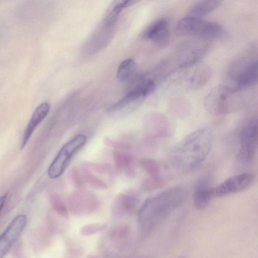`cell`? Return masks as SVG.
Returning a JSON list of instances; mask_svg holds the SVG:
<instances>
[{
  "mask_svg": "<svg viewBox=\"0 0 258 258\" xmlns=\"http://www.w3.org/2000/svg\"><path fill=\"white\" fill-rule=\"evenodd\" d=\"M214 188L211 181L207 178L199 180L193 193V201L195 207L199 210L204 209L214 197Z\"/></svg>",
  "mask_w": 258,
  "mask_h": 258,
  "instance_id": "cell-15",
  "label": "cell"
},
{
  "mask_svg": "<svg viewBox=\"0 0 258 258\" xmlns=\"http://www.w3.org/2000/svg\"><path fill=\"white\" fill-rule=\"evenodd\" d=\"M90 258H96V257L91 256Z\"/></svg>",
  "mask_w": 258,
  "mask_h": 258,
  "instance_id": "cell-30",
  "label": "cell"
},
{
  "mask_svg": "<svg viewBox=\"0 0 258 258\" xmlns=\"http://www.w3.org/2000/svg\"><path fill=\"white\" fill-rule=\"evenodd\" d=\"M113 157L116 167L119 169H130V166L133 162L131 155L119 150L115 149L113 153Z\"/></svg>",
  "mask_w": 258,
  "mask_h": 258,
  "instance_id": "cell-23",
  "label": "cell"
},
{
  "mask_svg": "<svg viewBox=\"0 0 258 258\" xmlns=\"http://www.w3.org/2000/svg\"><path fill=\"white\" fill-rule=\"evenodd\" d=\"M55 210L61 215L66 217L68 215V210L65 204L59 198H56L53 202Z\"/></svg>",
  "mask_w": 258,
  "mask_h": 258,
  "instance_id": "cell-26",
  "label": "cell"
},
{
  "mask_svg": "<svg viewBox=\"0 0 258 258\" xmlns=\"http://www.w3.org/2000/svg\"><path fill=\"white\" fill-rule=\"evenodd\" d=\"M141 164L144 169L149 174L155 175L157 173V167L153 161L145 159L142 160Z\"/></svg>",
  "mask_w": 258,
  "mask_h": 258,
  "instance_id": "cell-25",
  "label": "cell"
},
{
  "mask_svg": "<svg viewBox=\"0 0 258 258\" xmlns=\"http://www.w3.org/2000/svg\"><path fill=\"white\" fill-rule=\"evenodd\" d=\"M214 141L212 130L204 127L192 132L170 151L167 165L173 175H181L198 167L210 152Z\"/></svg>",
  "mask_w": 258,
  "mask_h": 258,
  "instance_id": "cell-1",
  "label": "cell"
},
{
  "mask_svg": "<svg viewBox=\"0 0 258 258\" xmlns=\"http://www.w3.org/2000/svg\"><path fill=\"white\" fill-rule=\"evenodd\" d=\"M104 143L109 146L115 148V149H127L130 148V145L127 144L120 142L108 138L105 139Z\"/></svg>",
  "mask_w": 258,
  "mask_h": 258,
  "instance_id": "cell-27",
  "label": "cell"
},
{
  "mask_svg": "<svg viewBox=\"0 0 258 258\" xmlns=\"http://www.w3.org/2000/svg\"><path fill=\"white\" fill-rule=\"evenodd\" d=\"M206 40L194 38L187 40L179 45L175 57L180 68H186L195 64L205 55L209 46Z\"/></svg>",
  "mask_w": 258,
  "mask_h": 258,
  "instance_id": "cell-7",
  "label": "cell"
},
{
  "mask_svg": "<svg viewBox=\"0 0 258 258\" xmlns=\"http://www.w3.org/2000/svg\"><path fill=\"white\" fill-rule=\"evenodd\" d=\"M72 178L75 184L79 187L83 186L82 180L81 175L78 171L75 169L72 173Z\"/></svg>",
  "mask_w": 258,
  "mask_h": 258,
  "instance_id": "cell-28",
  "label": "cell"
},
{
  "mask_svg": "<svg viewBox=\"0 0 258 258\" xmlns=\"http://www.w3.org/2000/svg\"><path fill=\"white\" fill-rule=\"evenodd\" d=\"M221 1L214 0L200 1L195 3L189 9L188 16L201 19L216 10Z\"/></svg>",
  "mask_w": 258,
  "mask_h": 258,
  "instance_id": "cell-19",
  "label": "cell"
},
{
  "mask_svg": "<svg viewBox=\"0 0 258 258\" xmlns=\"http://www.w3.org/2000/svg\"><path fill=\"white\" fill-rule=\"evenodd\" d=\"M187 197V192L184 187L176 186L147 199L138 215L142 231L148 233L165 220L184 204Z\"/></svg>",
  "mask_w": 258,
  "mask_h": 258,
  "instance_id": "cell-2",
  "label": "cell"
},
{
  "mask_svg": "<svg viewBox=\"0 0 258 258\" xmlns=\"http://www.w3.org/2000/svg\"><path fill=\"white\" fill-rule=\"evenodd\" d=\"M137 70V64L133 58L123 60L118 66L116 77L121 82L130 81L134 76Z\"/></svg>",
  "mask_w": 258,
  "mask_h": 258,
  "instance_id": "cell-21",
  "label": "cell"
},
{
  "mask_svg": "<svg viewBox=\"0 0 258 258\" xmlns=\"http://www.w3.org/2000/svg\"><path fill=\"white\" fill-rule=\"evenodd\" d=\"M156 89L154 81L146 76L141 75L133 77L131 80L127 93L133 92L147 97Z\"/></svg>",
  "mask_w": 258,
  "mask_h": 258,
  "instance_id": "cell-17",
  "label": "cell"
},
{
  "mask_svg": "<svg viewBox=\"0 0 258 258\" xmlns=\"http://www.w3.org/2000/svg\"><path fill=\"white\" fill-rule=\"evenodd\" d=\"M256 59L243 57L233 62L229 69V77L233 82L230 87L238 92L255 84L257 80Z\"/></svg>",
  "mask_w": 258,
  "mask_h": 258,
  "instance_id": "cell-5",
  "label": "cell"
},
{
  "mask_svg": "<svg viewBox=\"0 0 258 258\" xmlns=\"http://www.w3.org/2000/svg\"><path fill=\"white\" fill-rule=\"evenodd\" d=\"M86 137L78 135L64 144L49 165L48 175L50 178H56L65 171L73 155L86 143Z\"/></svg>",
  "mask_w": 258,
  "mask_h": 258,
  "instance_id": "cell-6",
  "label": "cell"
},
{
  "mask_svg": "<svg viewBox=\"0 0 258 258\" xmlns=\"http://www.w3.org/2000/svg\"><path fill=\"white\" fill-rule=\"evenodd\" d=\"M137 193L130 190L117 196L112 205L111 212L115 217H121L132 212L138 203Z\"/></svg>",
  "mask_w": 258,
  "mask_h": 258,
  "instance_id": "cell-14",
  "label": "cell"
},
{
  "mask_svg": "<svg viewBox=\"0 0 258 258\" xmlns=\"http://www.w3.org/2000/svg\"><path fill=\"white\" fill-rule=\"evenodd\" d=\"M212 75L211 69L207 66L197 68L189 79V85L192 89H198L204 86L210 79Z\"/></svg>",
  "mask_w": 258,
  "mask_h": 258,
  "instance_id": "cell-20",
  "label": "cell"
},
{
  "mask_svg": "<svg viewBox=\"0 0 258 258\" xmlns=\"http://www.w3.org/2000/svg\"><path fill=\"white\" fill-rule=\"evenodd\" d=\"M7 196L8 194L6 193L2 196L0 197V212L4 206L5 203L7 198Z\"/></svg>",
  "mask_w": 258,
  "mask_h": 258,
  "instance_id": "cell-29",
  "label": "cell"
},
{
  "mask_svg": "<svg viewBox=\"0 0 258 258\" xmlns=\"http://www.w3.org/2000/svg\"><path fill=\"white\" fill-rule=\"evenodd\" d=\"M69 208L76 214H84L94 211L98 205V199L92 192L87 190H78L70 196Z\"/></svg>",
  "mask_w": 258,
  "mask_h": 258,
  "instance_id": "cell-11",
  "label": "cell"
},
{
  "mask_svg": "<svg viewBox=\"0 0 258 258\" xmlns=\"http://www.w3.org/2000/svg\"><path fill=\"white\" fill-rule=\"evenodd\" d=\"M143 37L146 40L152 41L159 46L167 45L170 40L168 20L162 18L153 22L143 32Z\"/></svg>",
  "mask_w": 258,
  "mask_h": 258,
  "instance_id": "cell-12",
  "label": "cell"
},
{
  "mask_svg": "<svg viewBox=\"0 0 258 258\" xmlns=\"http://www.w3.org/2000/svg\"><path fill=\"white\" fill-rule=\"evenodd\" d=\"M253 181V175L245 172L231 176L214 186V197L237 193L247 188Z\"/></svg>",
  "mask_w": 258,
  "mask_h": 258,
  "instance_id": "cell-9",
  "label": "cell"
},
{
  "mask_svg": "<svg viewBox=\"0 0 258 258\" xmlns=\"http://www.w3.org/2000/svg\"><path fill=\"white\" fill-rule=\"evenodd\" d=\"M138 1L134 0L115 1H113L108 8L104 23L107 27H112L116 23L122 10L131 6Z\"/></svg>",
  "mask_w": 258,
  "mask_h": 258,
  "instance_id": "cell-18",
  "label": "cell"
},
{
  "mask_svg": "<svg viewBox=\"0 0 258 258\" xmlns=\"http://www.w3.org/2000/svg\"><path fill=\"white\" fill-rule=\"evenodd\" d=\"M176 31L179 34L205 40L219 39L223 37L225 33L223 26L217 23L188 16L178 21Z\"/></svg>",
  "mask_w": 258,
  "mask_h": 258,
  "instance_id": "cell-4",
  "label": "cell"
},
{
  "mask_svg": "<svg viewBox=\"0 0 258 258\" xmlns=\"http://www.w3.org/2000/svg\"><path fill=\"white\" fill-rule=\"evenodd\" d=\"M237 92L228 86H217L205 97L204 106L213 115H223L236 111L243 106V101L236 95Z\"/></svg>",
  "mask_w": 258,
  "mask_h": 258,
  "instance_id": "cell-3",
  "label": "cell"
},
{
  "mask_svg": "<svg viewBox=\"0 0 258 258\" xmlns=\"http://www.w3.org/2000/svg\"><path fill=\"white\" fill-rule=\"evenodd\" d=\"M145 98L136 93H126L125 96L109 107L108 114L116 118L124 116L137 109Z\"/></svg>",
  "mask_w": 258,
  "mask_h": 258,
  "instance_id": "cell-13",
  "label": "cell"
},
{
  "mask_svg": "<svg viewBox=\"0 0 258 258\" xmlns=\"http://www.w3.org/2000/svg\"><path fill=\"white\" fill-rule=\"evenodd\" d=\"M27 222L25 215L15 217L0 236V258L7 254L11 246L18 239Z\"/></svg>",
  "mask_w": 258,
  "mask_h": 258,
  "instance_id": "cell-10",
  "label": "cell"
},
{
  "mask_svg": "<svg viewBox=\"0 0 258 258\" xmlns=\"http://www.w3.org/2000/svg\"><path fill=\"white\" fill-rule=\"evenodd\" d=\"M106 227L105 224H90L82 228L81 233L83 235H90L105 229Z\"/></svg>",
  "mask_w": 258,
  "mask_h": 258,
  "instance_id": "cell-24",
  "label": "cell"
},
{
  "mask_svg": "<svg viewBox=\"0 0 258 258\" xmlns=\"http://www.w3.org/2000/svg\"><path fill=\"white\" fill-rule=\"evenodd\" d=\"M82 175L83 180L90 186L100 189L106 188V184L97 176L92 173L87 165L82 168Z\"/></svg>",
  "mask_w": 258,
  "mask_h": 258,
  "instance_id": "cell-22",
  "label": "cell"
},
{
  "mask_svg": "<svg viewBox=\"0 0 258 258\" xmlns=\"http://www.w3.org/2000/svg\"><path fill=\"white\" fill-rule=\"evenodd\" d=\"M50 108V104L47 102H43L36 108L24 133L20 145L21 150L24 148L37 126L47 115Z\"/></svg>",
  "mask_w": 258,
  "mask_h": 258,
  "instance_id": "cell-16",
  "label": "cell"
},
{
  "mask_svg": "<svg viewBox=\"0 0 258 258\" xmlns=\"http://www.w3.org/2000/svg\"><path fill=\"white\" fill-rule=\"evenodd\" d=\"M257 118L254 117L240 132L238 159L244 163L251 162L257 152Z\"/></svg>",
  "mask_w": 258,
  "mask_h": 258,
  "instance_id": "cell-8",
  "label": "cell"
}]
</instances>
